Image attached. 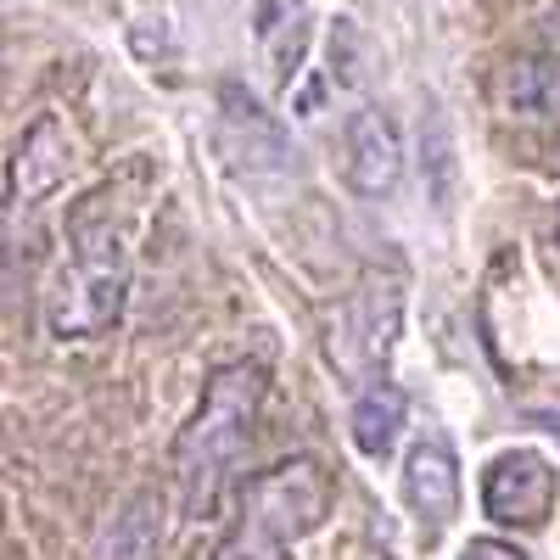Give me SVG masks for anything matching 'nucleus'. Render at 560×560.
Wrapping results in <instances>:
<instances>
[{
	"instance_id": "1",
	"label": "nucleus",
	"mask_w": 560,
	"mask_h": 560,
	"mask_svg": "<svg viewBox=\"0 0 560 560\" xmlns=\"http://www.w3.org/2000/svg\"><path fill=\"white\" fill-rule=\"evenodd\" d=\"M129 298V208L118 185H102L68 213V258L45 287V325L62 342L107 337Z\"/></svg>"
},
{
	"instance_id": "2",
	"label": "nucleus",
	"mask_w": 560,
	"mask_h": 560,
	"mask_svg": "<svg viewBox=\"0 0 560 560\" xmlns=\"http://www.w3.org/2000/svg\"><path fill=\"white\" fill-rule=\"evenodd\" d=\"M264 409V370L258 364H224L213 370V382L202 387L197 415L174 438V488L185 516H208L224 477L236 471L242 448L253 443Z\"/></svg>"
},
{
	"instance_id": "3",
	"label": "nucleus",
	"mask_w": 560,
	"mask_h": 560,
	"mask_svg": "<svg viewBox=\"0 0 560 560\" xmlns=\"http://www.w3.org/2000/svg\"><path fill=\"white\" fill-rule=\"evenodd\" d=\"M325 516H331V477L319 471V459H280L242 488V510L213 544V560H292V544L319 533Z\"/></svg>"
},
{
	"instance_id": "4",
	"label": "nucleus",
	"mask_w": 560,
	"mask_h": 560,
	"mask_svg": "<svg viewBox=\"0 0 560 560\" xmlns=\"http://www.w3.org/2000/svg\"><path fill=\"white\" fill-rule=\"evenodd\" d=\"M404 325V292L398 280H364L353 298L337 303L331 325H325V359L337 364V376L348 382H382V370L393 359Z\"/></svg>"
},
{
	"instance_id": "5",
	"label": "nucleus",
	"mask_w": 560,
	"mask_h": 560,
	"mask_svg": "<svg viewBox=\"0 0 560 560\" xmlns=\"http://www.w3.org/2000/svg\"><path fill=\"white\" fill-rule=\"evenodd\" d=\"M555 471L533 448H504L482 471V510L499 527H544L555 516Z\"/></svg>"
},
{
	"instance_id": "6",
	"label": "nucleus",
	"mask_w": 560,
	"mask_h": 560,
	"mask_svg": "<svg viewBox=\"0 0 560 560\" xmlns=\"http://www.w3.org/2000/svg\"><path fill=\"white\" fill-rule=\"evenodd\" d=\"M342 179L353 197H387L404 179V135L393 113L359 107L342 124Z\"/></svg>"
},
{
	"instance_id": "7",
	"label": "nucleus",
	"mask_w": 560,
	"mask_h": 560,
	"mask_svg": "<svg viewBox=\"0 0 560 560\" xmlns=\"http://www.w3.org/2000/svg\"><path fill=\"white\" fill-rule=\"evenodd\" d=\"M73 168V135L57 113H45L23 129V140L12 147V163H7V202L12 208H28L39 197H51L57 185L68 179Z\"/></svg>"
},
{
	"instance_id": "8",
	"label": "nucleus",
	"mask_w": 560,
	"mask_h": 560,
	"mask_svg": "<svg viewBox=\"0 0 560 560\" xmlns=\"http://www.w3.org/2000/svg\"><path fill=\"white\" fill-rule=\"evenodd\" d=\"M404 504L415 510V522L427 533H443L459 510V465L448 454V443L420 438L404 459Z\"/></svg>"
},
{
	"instance_id": "9",
	"label": "nucleus",
	"mask_w": 560,
	"mask_h": 560,
	"mask_svg": "<svg viewBox=\"0 0 560 560\" xmlns=\"http://www.w3.org/2000/svg\"><path fill=\"white\" fill-rule=\"evenodd\" d=\"M499 113L516 124H560V57H516L499 73Z\"/></svg>"
},
{
	"instance_id": "10",
	"label": "nucleus",
	"mask_w": 560,
	"mask_h": 560,
	"mask_svg": "<svg viewBox=\"0 0 560 560\" xmlns=\"http://www.w3.org/2000/svg\"><path fill=\"white\" fill-rule=\"evenodd\" d=\"M219 107H224V147L236 152L242 163H269V168H280L287 163V135H280V124L247 96L242 84H224L219 90Z\"/></svg>"
},
{
	"instance_id": "11",
	"label": "nucleus",
	"mask_w": 560,
	"mask_h": 560,
	"mask_svg": "<svg viewBox=\"0 0 560 560\" xmlns=\"http://www.w3.org/2000/svg\"><path fill=\"white\" fill-rule=\"evenodd\" d=\"M348 427H353V448H359V454H370V459L393 454L398 427H404V393H398L393 382H370V387H359Z\"/></svg>"
},
{
	"instance_id": "12",
	"label": "nucleus",
	"mask_w": 560,
	"mask_h": 560,
	"mask_svg": "<svg viewBox=\"0 0 560 560\" xmlns=\"http://www.w3.org/2000/svg\"><path fill=\"white\" fill-rule=\"evenodd\" d=\"M158 544H163V504L152 493H135L107 522V533L96 544V560H152Z\"/></svg>"
},
{
	"instance_id": "13",
	"label": "nucleus",
	"mask_w": 560,
	"mask_h": 560,
	"mask_svg": "<svg viewBox=\"0 0 560 560\" xmlns=\"http://www.w3.org/2000/svg\"><path fill=\"white\" fill-rule=\"evenodd\" d=\"M303 18H308L303 0H264L258 7V39L280 79L298 73V62H303Z\"/></svg>"
},
{
	"instance_id": "14",
	"label": "nucleus",
	"mask_w": 560,
	"mask_h": 560,
	"mask_svg": "<svg viewBox=\"0 0 560 560\" xmlns=\"http://www.w3.org/2000/svg\"><path fill=\"white\" fill-rule=\"evenodd\" d=\"M331 79L342 84V90H353L359 79H364V34H359V23L353 18H337L331 23Z\"/></svg>"
},
{
	"instance_id": "15",
	"label": "nucleus",
	"mask_w": 560,
	"mask_h": 560,
	"mask_svg": "<svg viewBox=\"0 0 560 560\" xmlns=\"http://www.w3.org/2000/svg\"><path fill=\"white\" fill-rule=\"evenodd\" d=\"M459 560H527V555L516 544H504V538H471Z\"/></svg>"
},
{
	"instance_id": "16",
	"label": "nucleus",
	"mask_w": 560,
	"mask_h": 560,
	"mask_svg": "<svg viewBox=\"0 0 560 560\" xmlns=\"http://www.w3.org/2000/svg\"><path fill=\"white\" fill-rule=\"evenodd\" d=\"M538 39L549 45V57H560V7H549V12L538 18Z\"/></svg>"
},
{
	"instance_id": "17",
	"label": "nucleus",
	"mask_w": 560,
	"mask_h": 560,
	"mask_svg": "<svg viewBox=\"0 0 560 560\" xmlns=\"http://www.w3.org/2000/svg\"><path fill=\"white\" fill-rule=\"evenodd\" d=\"M555 174H560V147H555Z\"/></svg>"
}]
</instances>
